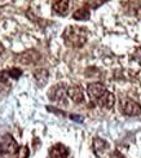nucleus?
Segmentation results:
<instances>
[{"label":"nucleus","mask_w":141,"mask_h":158,"mask_svg":"<svg viewBox=\"0 0 141 158\" xmlns=\"http://www.w3.org/2000/svg\"><path fill=\"white\" fill-rule=\"evenodd\" d=\"M87 36H88V31L84 27H80V26H69L64 31L65 42L75 48L83 47L84 43L87 42Z\"/></svg>","instance_id":"1"},{"label":"nucleus","mask_w":141,"mask_h":158,"mask_svg":"<svg viewBox=\"0 0 141 158\" xmlns=\"http://www.w3.org/2000/svg\"><path fill=\"white\" fill-rule=\"evenodd\" d=\"M120 110H122V113L126 115H140L141 114L140 104L128 97L122 98V101H120Z\"/></svg>","instance_id":"2"},{"label":"nucleus","mask_w":141,"mask_h":158,"mask_svg":"<svg viewBox=\"0 0 141 158\" xmlns=\"http://www.w3.org/2000/svg\"><path fill=\"white\" fill-rule=\"evenodd\" d=\"M17 141L10 135H5L0 141V152L4 154H15L18 152Z\"/></svg>","instance_id":"3"},{"label":"nucleus","mask_w":141,"mask_h":158,"mask_svg":"<svg viewBox=\"0 0 141 158\" xmlns=\"http://www.w3.org/2000/svg\"><path fill=\"white\" fill-rule=\"evenodd\" d=\"M66 95H68V89L65 88L64 84H57L49 91V98L52 101L58 102V104H65L66 102Z\"/></svg>","instance_id":"4"},{"label":"nucleus","mask_w":141,"mask_h":158,"mask_svg":"<svg viewBox=\"0 0 141 158\" xmlns=\"http://www.w3.org/2000/svg\"><path fill=\"white\" fill-rule=\"evenodd\" d=\"M87 92H88V95H89V97L92 98V100L97 102L107 91H106L104 84H101V83H92V84L88 85Z\"/></svg>","instance_id":"5"},{"label":"nucleus","mask_w":141,"mask_h":158,"mask_svg":"<svg viewBox=\"0 0 141 158\" xmlns=\"http://www.w3.org/2000/svg\"><path fill=\"white\" fill-rule=\"evenodd\" d=\"M40 55L35 51H26L25 53H21L18 56V62H21L23 65H31L39 61Z\"/></svg>","instance_id":"6"},{"label":"nucleus","mask_w":141,"mask_h":158,"mask_svg":"<svg viewBox=\"0 0 141 158\" xmlns=\"http://www.w3.org/2000/svg\"><path fill=\"white\" fill-rule=\"evenodd\" d=\"M69 149L64 144H56L49 149V157L51 158H68Z\"/></svg>","instance_id":"7"},{"label":"nucleus","mask_w":141,"mask_h":158,"mask_svg":"<svg viewBox=\"0 0 141 158\" xmlns=\"http://www.w3.org/2000/svg\"><path fill=\"white\" fill-rule=\"evenodd\" d=\"M68 96L71 98L74 102H82L84 100V95H83V91L79 85H71V87L68 88Z\"/></svg>","instance_id":"8"},{"label":"nucleus","mask_w":141,"mask_h":158,"mask_svg":"<svg viewBox=\"0 0 141 158\" xmlns=\"http://www.w3.org/2000/svg\"><path fill=\"white\" fill-rule=\"evenodd\" d=\"M48 78H49V73L48 70L45 69H38L34 71V79L36 84L39 85V87H43L44 84H47V82H48Z\"/></svg>","instance_id":"9"},{"label":"nucleus","mask_w":141,"mask_h":158,"mask_svg":"<svg viewBox=\"0 0 141 158\" xmlns=\"http://www.w3.org/2000/svg\"><path fill=\"white\" fill-rule=\"evenodd\" d=\"M97 104L100 105V106H102V108L111 109L114 106V104H115V97H114V95L110 94V92H106V94L97 101Z\"/></svg>","instance_id":"10"},{"label":"nucleus","mask_w":141,"mask_h":158,"mask_svg":"<svg viewBox=\"0 0 141 158\" xmlns=\"http://www.w3.org/2000/svg\"><path fill=\"white\" fill-rule=\"evenodd\" d=\"M107 148H109V144H107L105 140H102L101 137H96L95 140H93V150H95V153L97 156H102Z\"/></svg>","instance_id":"11"},{"label":"nucleus","mask_w":141,"mask_h":158,"mask_svg":"<svg viewBox=\"0 0 141 158\" xmlns=\"http://www.w3.org/2000/svg\"><path fill=\"white\" fill-rule=\"evenodd\" d=\"M52 8L57 15H65L69 9V0H55Z\"/></svg>","instance_id":"12"},{"label":"nucleus","mask_w":141,"mask_h":158,"mask_svg":"<svg viewBox=\"0 0 141 158\" xmlns=\"http://www.w3.org/2000/svg\"><path fill=\"white\" fill-rule=\"evenodd\" d=\"M74 19H78V21H84V19H88L89 18V9L87 6H83V8L78 9L75 13L73 15Z\"/></svg>","instance_id":"13"},{"label":"nucleus","mask_w":141,"mask_h":158,"mask_svg":"<svg viewBox=\"0 0 141 158\" xmlns=\"http://www.w3.org/2000/svg\"><path fill=\"white\" fill-rule=\"evenodd\" d=\"M8 74H9V78H13V79H18L19 77L22 75V70L19 68H12L8 70Z\"/></svg>","instance_id":"14"},{"label":"nucleus","mask_w":141,"mask_h":158,"mask_svg":"<svg viewBox=\"0 0 141 158\" xmlns=\"http://www.w3.org/2000/svg\"><path fill=\"white\" fill-rule=\"evenodd\" d=\"M106 2V0H85V5H88L89 8H97V6H100L101 4H104Z\"/></svg>","instance_id":"15"},{"label":"nucleus","mask_w":141,"mask_h":158,"mask_svg":"<svg viewBox=\"0 0 141 158\" xmlns=\"http://www.w3.org/2000/svg\"><path fill=\"white\" fill-rule=\"evenodd\" d=\"M29 154H30V150L27 147H22L18 150V158H27Z\"/></svg>","instance_id":"16"},{"label":"nucleus","mask_w":141,"mask_h":158,"mask_svg":"<svg viewBox=\"0 0 141 158\" xmlns=\"http://www.w3.org/2000/svg\"><path fill=\"white\" fill-rule=\"evenodd\" d=\"M9 79V74H8V70H2L0 71V82L2 83H6Z\"/></svg>","instance_id":"17"},{"label":"nucleus","mask_w":141,"mask_h":158,"mask_svg":"<svg viewBox=\"0 0 141 158\" xmlns=\"http://www.w3.org/2000/svg\"><path fill=\"white\" fill-rule=\"evenodd\" d=\"M70 118L73 121H77V122H83V118L80 117V115H75V114H71Z\"/></svg>","instance_id":"18"},{"label":"nucleus","mask_w":141,"mask_h":158,"mask_svg":"<svg viewBox=\"0 0 141 158\" xmlns=\"http://www.w3.org/2000/svg\"><path fill=\"white\" fill-rule=\"evenodd\" d=\"M110 158H124L122 154H120L119 152H114L111 156H110Z\"/></svg>","instance_id":"19"},{"label":"nucleus","mask_w":141,"mask_h":158,"mask_svg":"<svg viewBox=\"0 0 141 158\" xmlns=\"http://www.w3.org/2000/svg\"><path fill=\"white\" fill-rule=\"evenodd\" d=\"M3 52H4V48H3V45L0 44V56H2V53H3Z\"/></svg>","instance_id":"20"}]
</instances>
